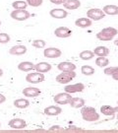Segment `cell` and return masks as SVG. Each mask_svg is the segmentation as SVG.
<instances>
[{"label":"cell","mask_w":118,"mask_h":133,"mask_svg":"<svg viewBox=\"0 0 118 133\" xmlns=\"http://www.w3.org/2000/svg\"><path fill=\"white\" fill-rule=\"evenodd\" d=\"M81 114H82L83 119L86 121H89V122L96 121L99 119V112L93 107H85V105L82 107L81 108Z\"/></svg>","instance_id":"6da1fadb"},{"label":"cell","mask_w":118,"mask_h":133,"mask_svg":"<svg viewBox=\"0 0 118 133\" xmlns=\"http://www.w3.org/2000/svg\"><path fill=\"white\" fill-rule=\"evenodd\" d=\"M117 34V29L112 28V27H108V28L102 29L99 33L96 34V38H99V41H102V42H108V41L113 39V38Z\"/></svg>","instance_id":"7a4b0ae2"},{"label":"cell","mask_w":118,"mask_h":133,"mask_svg":"<svg viewBox=\"0 0 118 133\" xmlns=\"http://www.w3.org/2000/svg\"><path fill=\"white\" fill-rule=\"evenodd\" d=\"M76 77V72L73 71H62L56 76V81L59 84H68Z\"/></svg>","instance_id":"3957f363"},{"label":"cell","mask_w":118,"mask_h":133,"mask_svg":"<svg viewBox=\"0 0 118 133\" xmlns=\"http://www.w3.org/2000/svg\"><path fill=\"white\" fill-rule=\"evenodd\" d=\"M10 16L12 19L17 20V21H25L31 17V14L26 9H15L14 11L11 12Z\"/></svg>","instance_id":"277c9868"},{"label":"cell","mask_w":118,"mask_h":133,"mask_svg":"<svg viewBox=\"0 0 118 133\" xmlns=\"http://www.w3.org/2000/svg\"><path fill=\"white\" fill-rule=\"evenodd\" d=\"M88 18L94 21H99V20L103 19L105 17V13L99 8H92L87 12Z\"/></svg>","instance_id":"5b68a950"},{"label":"cell","mask_w":118,"mask_h":133,"mask_svg":"<svg viewBox=\"0 0 118 133\" xmlns=\"http://www.w3.org/2000/svg\"><path fill=\"white\" fill-rule=\"evenodd\" d=\"M45 79V77L43 75V73L40 72H33V73H29L26 76V81L32 84H38L40 82H43Z\"/></svg>","instance_id":"8992f818"},{"label":"cell","mask_w":118,"mask_h":133,"mask_svg":"<svg viewBox=\"0 0 118 133\" xmlns=\"http://www.w3.org/2000/svg\"><path fill=\"white\" fill-rule=\"evenodd\" d=\"M72 96L69 93H59L53 97V101L55 104H58V105H67L69 104Z\"/></svg>","instance_id":"52a82bcc"},{"label":"cell","mask_w":118,"mask_h":133,"mask_svg":"<svg viewBox=\"0 0 118 133\" xmlns=\"http://www.w3.org/2000/svg\"><path fill=\"white\" fill-rule=\"evenodd\" d=\"M62 54V51L59 49V48H45L44 51H43V55L46 58H58L60 57Z\"/></svg>","instance_id":"ba28073f"},{"label":"cell","mask_w":118,"mask_h":133,"mask_svg":"<svg viewBox=\"0 0 118 133\" xmlns=\"http://www.w3.org/2000/svg\"><path fill=\"white\" fill-rule=\"evenodd\" d=\"M54 35L56 36L57 38H69V37H71V35H72V30L69 29L68 27H59V28L55 29Z\"/></svg>","instance_id":"9c48e42d"},{"label":"cell","mask_w":118,"mask_h":133,"mask_svg":"<svg viewBox=\"0 0 118 133\" xmlns=\"http://www.w3.org/2000/svg\"><path fill=\"white\" fill-rule=\"evenodd\" d=\"M85 89V85L83 83H77V84H73V85H67L64 88V91L69 94H74V93H79Z\"/></svg>","instance_id":"30bf717a"},{"label":"cell","mask_w":118,"mask_h":133,"mask_svg":"<svg viewBox=\"0 0 118 133\" xmlns=\"http://www.w3.org/2000/svg\"><path fill=\"white\" fill-rule=\"evenodd\" d=\"M9 126L13 129H23L27 126V122L22 118H13L9 121Z\"/></svg>","instance_id":"8fae6325"},{"label":"cell","mask_w":118,"mask_h":133,"mask_svg":"<svg viewBox=\"0 0 118 133\" xmlns=\"http://www.w3.org/2000/svg\"><path fill=\"white\" fill-rule=\"evenodd\" d=\"M23 95L28 97V98H36L39 96L40 94V90L38 88H34V87H27L23 90Z\"/></svg>","instance_id":"7c38bea8"},{"label":"cell","mask_w":118,"mask_h":133,"mask_svg":"<svg viewBox=\"0 0 118 133\" xmlns=\"http://www.w3.org/2000/svg\"><path fill=\"white\" fill-rule=\"evenodd\" d=\"M27 52V48L22 44L14 45L9 49V53L12 55H23Z\"/></svg>","instance_id":"4fadbf2b"},{"label":"cell","mask_w":118,"mask_h":133,"mask_svg":"<svg viewBox=\"0 0 118 133\" xmlns=\"http://www.w3.org/2000/svg\"><path fill=\"white\" fill-rule=\"evenodd\" d=\"M49 14H50L52 18H55V19H64V18H66L67 16H68V13H67L66 10L59 9V8L52 9L49 12Z\"/></svg>","instance_id":"5bb4252c"},{"label":"cell","mask_w":118,"mask_h":133,"mask_svg":"<svg viewBox=\"0 0 118 133\" xmlns=\"http://www.w3.org/2000/svg\"><path fill=\"white\" fill-rule=\"evenodd\" d=\"M34 70L40 73H46L51 70V64L48 62H39L34 65Z\"/></svg>","instance_id":"9a60e30c"},{"label":"cell","mask_w":118,"mask_h":133,"mask_svg":"<svg viewBox=\"0 0 118 133\" xmlns=\"http://www.w3.org/2000/svg\"><path fill=\"white\" fill-rule=\"evenodd\" d=\"M57 68H58L60 71H73V70L75 71L76 65L74 63H72V62L63 61V62H60V63L58 64Z\"/></svg>","instance_id":"2e32d148"},{"label":"cell","mask_w":118,"mask_h":133,"mask_svg":"<svg viewBox=\"0 0 118 133\" xmlns=\"http://www.w3.org/2000/svg\"><path fill=\"white\" fill-rule=\"evenodd\" d=\"M62 112V109L57 107V105H50L44 109V114L49 116H54V115H58Z\"/></svg>","instance_id":"e0dca14e"},{"label":"cell","mask_w":118,"mask_h":133,"mask_svg":"<svg viewBox=\"0 0 118 133\" xmlns=\"http://www.w3.org/2000/svg\"><path fill=\"white\" fill-rule=\"evenodd\" d=\"M63 6L69 10H76L81 6L80 0H65Z\"/></svg>","instance_id":"ac0fdd59"},{"label":"cell","mask_w":118,"mask_h":133,"mask_svg":"<svg viewBox=\"0 0 118 133\" xmlns=\"http://www.w3.org/2000/svg\"><path fill=\"white\" fill-rule=\"evenodd\" d=\"M75 25L79 28H89L92 26V20L90 18H79L75 21Z\"/></svg>","instance_id":"d6986e66"},{"label":"cell","mask_w":118,"mask_h":133,"mask_svg":"<svg viewBox=\"0 0 118 133\" xmlns=\"http://www.w3.org/2000/svg\"><path fill=\"white\" fill-rule=\"evenodd\" d=\"M18 69L24 72H29L34 70V64L30 61H23L18 65Z\"/></svg>","instance_id":"ffe728a7"},{"label":"cell","mask_w":118,"mask_h":133,"mask_svg":"<svg viewBox=\"0 0 118 133\" xmlns=\"http://www.w3.org/2000/svg\"><path fill=\"white\" fill-rule=\"evenodd\" d=\"M69 105L74 109H81L85 105V100L82 98H71Z\"/></svg>","instance_id":"44dd1931"},{"label":"cell","mask_w":118,"mask_h":133,"mask_svg":"<svg viewBox=\"0 0 118 133\" xmlns=\"http://www.w3.org/2000/svg\"><path fill=\"white\" fill-rule=\"evenodd\" d=\"M102 11L105 13V15H117L118 6H116V5H105Z\"/></svg>","instance_id":"7402d4cb"},{"label":"cell","mask_w":118,"mask_h":133,"mask_svg":"<svg viewBox=\"0 0 118 133\" xmlns=\"http://www.w3.org/2000/svg\"><path fill=\"white\" fill-rule=\"evenodd\" d=\"M94 53L98 56H107L109 54V49L106 46H98V48H94Z\"/></svg>","instance_id":"603a6c76"},{"label":"cell","mask_w":118,"mask_h":133,"mask_svg":"<svg viewBox=\"0 0 118 133\" xmlns=\"http://www.w3.org/2000/svg\"><path fill=\"white\" fill-rule=\"evenodd\" d=\"M100 111H101V114H104V115H107V116H111V117H113L114 114H115V109L114 108L112 107H110V105H102L101 108H100Z\"/></svg>","instance_id":"cb8c5ba5"},{"label":"cell","mask_w":118,"mask_h":133,"mask_svg":"<svg viewBox=\"0 0 118 133\" xmlns=\"http://www.w3.org/2000/svg\"><path fill=\"white\" fill-rule=\"evenodd\" d=\"M13 104L18 109H27L30 105V102L26 99H18V100H15Z\"/></svg>","instance_id":"d4e9b609"},{"label":"cell","mask_w":118,"mask_h":133,"mask_svg":"<svg viewBox=\"0 0 118 133\" xmlns=\"http://www.w3.org/2000/svg\"><path fill=\"white\" fill-rule=\"evenodd\" d=\"M95 64L99 67H106L109 64V60L105 56H99L95 59Z\"/></svg>","instance_id":"484cf974"},{"label":"cell","mask_w":118,"mask_h":133,"mask_svg":"<svg viewBox=\"0 0 118 133\" xmlns=\"http://www.w3.org/2000/svg\"><path fill=\"white\" fill-rule=\"evenodd\" d=\"M94 51H91V50H84L80 53V58L82 60H91L92 58H94Z\"/></svg>","instance_id":"4316f807"},{"label":"cell","mask_w":118,"mask_h":133,"mask_svg":"<svg viewBox=\"0 0 118 133\" xmlns=\"http://www.w3.org/2000/svg\"><path fill=\"white\" fill-rule=\"evenodd\" d=\"M28 6L27 1H23V0H18V1H14L12 3V7L14 9H26Z\"/></svg>","instance_id":"83f0119b"},{"label":"cell","mask_w":118,"mask_h":133,"mask_svg":"<svg viewBox=\"0 0 118 133\" xmlns=\"http://www.w3.org/2000/svg\"><path fill=\"white\" fill-rule=\"evenodd\" d=\"M81 71H82V73H83L84 75H86V76L94 75V72H95L94 68H93L92 66H90V65H84V66H82Z\"/></svg>","instance_id":"f1b7e54d"},{"label":"cell","mask_w":118,"mask_h":133,"mask_svg":"<svg viewBox=\"0 0 118 133\" xmlns=\"http://www.w3.org/2000/svg\"><path fill=\"white\" fill-rule=\"evenodd\" d=\"M45 42L43 39H34L33 43H32V45L36 48H43L45 46Z\"/></svg>","instance_id":"f546056e"},{"label":"cell","mask_w":118,"mask_h":133,"mask_svg":"<svg viewBox=\"0 0 118 133\" xmlns=\"http://www.w3.org/2000/svg\"><path fill=\"white\" fill-rule=\"evenodd\" d=\"M28 5L32 7H39L43 3V0H26Z\"/></svg>","instance_id":"4dcf8cb0"},{"label":"cell","mask_w":118,"mask_h":133,"mask_svg":"<svg viewBox=\"0 0 118 133\" xmlns=\"http://www.w3.org/2000/svg\"><path fill=\"white\" fill-rule=\"evenodd\" d=\"M10 36L6 33H0V43H7L10 42Z\"/></svg>","instance_id":"1f68e13d"},{"label":"cell","mask_w":118,"mask_h":133,"mask_svg":"<svg viewBox=\"0 0 118 133\" xmlns=\"http://www.w3.org/2000/svg\"><path fill=\"white\" fill-rule=\"evenodd\" d=\"M117 69H118V67H108V68H105L103 72L105 75H112Z\"/></svg>","instance_id":"d6a6232c"},{"label":"cell","mask_w":118,"mask_h":133,"mask_svg":"<svg viewBox=\"0 0 118 133\" xmlns=\"http://www.w3.org/2000/svg\"><path fill=\"white\" fill-rule=\"evenodd\" d=\"M48 130L49 131H64V129L62 128L61 126H59V125H53Z\"/></svg>","instance_id":"836d02e7"},{"label":"cell","mask_w":118,"mask_h":133,"mask_svg":"<svg viewBox=\"0 0 118 133\" xmlns=\"http://www.w3.org/2000/svg\"><path fill=\"white\" fill-rule=\"evenodd\" d=\"M81 130H82V129L75 126V125H71V126H69L65 131H81Z\"/></svg>","instance_id":"e575fe53"},{"label":"cell","mask_w":118,"mask_h":133,"mask_svg":"<svg viewBox=\"0 0 118 133\" xmlns=\"http://www.w3.org/2000/svg\"><path fill=\"white\" fill-rule=\"evenodd\" d=\"M49 1H50L51 3H53V4L60 5V4H63L65 0H49Z\"/></svg>","instance_id":"d590c367"},{"label":"cell","mask_w":118,"mask_h":133,"mask_svg":"<svg viewBox=\"0 0 118 133\" xmlns=\"http://www.w3.org/2000/svg\"><path fill=\"white\" fill-rule=\"evenodd\" d=\"M111 76H112V78H113L115 81H118V69L115 72H114V73L112 74V75H111Z\"/></svg>","instance_id":"8d00e7d4"},{"label":"cell","mask_w":118,"mask_h":133,"mask_svg":"<svg viewBox=\"0 0 118 133\" xmlns=\"http://www.w3.org/2000/svg\"><path fill=\"white\" fill-rule=\"evenodd\" d=\"M5 101H6V98H5V96L2 95V94H0V104H3Z\"/></svg>","instance_id":"74e56055"},{"label":"cell","mask_w":118,"mask_h":133,"mask_svg":"<svg viewBox=\"0 0 118 133\" xmlns=\"http://www.w3.org/2000/svg\"><path fill=\"white\" fill-rule=\"evenodd\" d=\"M114 44H115V45H117V46H118V38H116V39L114 41Z\"/></svg>","instance_id":"f35d334b"},{"label":"cell","mask_w":118,"mask_h":133,"mask_svg":"<svg viewBox=\"0 0 118 133\" xmlns=\"http://www.w3.org/2000/svg\"><path fill=\"white\" fill-rule=\"evenodd\" d=\"M2 75H3V70H2L1 68H0V77L2 76Z\"/></svg>","instance_id":"ab89813d"},{"label":"cell","mask_w":118,"mask_h":133,"mask_svg":"<svg viewBox=\"0 0 118 133\" xmlns=\"http://www.w3.org/2000/svg\"><path fill=\"white\" fill-rule=\"evenodd\" d=\"M114 109H115V114H116V112L118 114V107H116V108H114Z\"/></svg>","instance_id":"60d3db41"},{"label":"cell","mask_w":118,"mask_h":133,"mask_svg":"<svg viewBox=\"0 0 118 133\" xmlns=\"http://www.w3.org/2000/svg\"><path fill=\"white\" fill-rule=\"evenodd\" d=\"M0 25H1V21H0Z\"/></svg>","instance_id":"b9f144b4"},{"label":"cell","mask_w":118,"mask_h":133,"mask_svg":"<svg viewBox=\"0 0 118 133\" xmlns=\"http://www.w3.org/2000/svg\"><path fill=\"white\" fill-rule=\"evenodd\" d=\"M0 126H1V123H0Z\"/></svg>","instance_id":"7bdbcfd3"},{"label":"cell","mask_w":118,"mask_h":133,"mask_svg":"<svg viewBox=\"0 0 118 133\" xmlns=\"http://www.w3.org/2000/svg\"><path fill=\"white\" fill-rule=\"evenodd\" d=\"M117 104H118V102H117Z\"/></svg>","instance_id":"ee69618b"}]
</instances>
